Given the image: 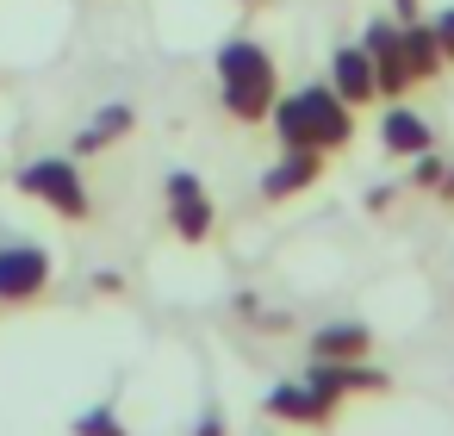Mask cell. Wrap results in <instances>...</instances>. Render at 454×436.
<instances>
[{
    "label": "cell",
    "mask_w": 454,
    "mask_h": 436,
    "mask_svg": "<svg viewBox=\"0 0 454 436\" xmlns=\"http://www.w3.org/2000/svg\"><path fill=\"white\" fill-rule=\"evenodd\" d=\"M429 32H435V44H442V57L454 63V7H442V13L429 20Z\"/></svg>",
    "instance_id": "obj_17"
},
{
    "label": "cell",
    "mask_w": 454,
    "mask_h": 436,
    "mask_svg": "<svg viewBox=\"0 0 454 436\" xmlns=\"http://www.w3.org/2000/svg\"><path fill=\"white\" fill-rule=\"evenodd\" d=\"M75 436H125V430L113 411H88V417H75Z\"/></svg>",
    "instance_id": "obj_15"
},
{
    "label": "cell",
    "mask_w": 454,
    "mask_h": 436,
    "mask_svg": "<svg viewBox=\"0 0 454 436\" xmlns=\"http://www.w3.org/2000/svg\"><path fill=\"white\" fill-rule=\"evenodd\" d=\"M131 131V107H106V113H94V125L82 131V150H100V144H113V138H125Z\"/></svg>",
    "instance_id": "obj_14"
},
{
    "label": "cell",
    "mask_w": 454,
    "mask_h": 436,
    "mask_svg": "<svg viewBox=\"0 0 454 436\" xmlns=\"http://www.w3.org/2000/svg\"><path fill=\"white\" fill-rule=\"evenodd\" d=\"M218 100H224V113L243 119V125H255V119L274 113V100H280V69H274V57H268L255 38L218 44Z\"/></svg>",
    "instance_id": "obj_2"
},
{
    "label": "cell",
    "mask_w": 454,
    "mask_h": 436,
    "mask_svg": "<svg viewBox=\"0 0 454 436\" xmlns=\"http://www.w3.org/2000/svg\"><path fill=\"white\" fill-rule=\"evenodd\" d=\"M442 200H454V169H442Z\"/></svg>",
    "instance_id": "obj_20"
},
{
    "label": "cell",
    "mask_w": 454,
    "mask_h": 436,
    "mask_svg": "<svg viewBox=\"0 0 454 436\" xmlns=\"http://www.w3.org/2000/svg\"><path fill=\"white\" fill-rule=\"evenodd\" d=\"M274 138L286 144V150H342L348 138H355V107L330 88V82H311V88H293V94H280L274 100Z\"/></svg>",
    "instance_id": "obj_1"
},
{
    "label": "cell",
    "mask_w": 454,
    "mask_h": 436,
    "mask_svg": "<svg viewBox=\"0 0 454 436\" xmlns=\"http://www.w3.org/2000/svg\"><path fill=\"white\" fill-rule=\"evenodd\" d=\"M243 7H255V0H243Z\"/></svg>",
    "instance_id": "obj_21"
},
{
    "label": "cell",
    "mask_w": 454,
    "mask_h": 436,
    "mask_svg": "<svg viewBox=\"0 0 454 436\" xmlns=\"http://www.w3.org/2000/svg\"><path fill=\"white\" fill-rule=\"evenodd\" d=\"M305 380H311L324 399H336V405H342L348 392H386V386H392L367 355H355V361H317V355H311V374H305Z\"/></svg>",
    "instance_id": "obj_7"
},
{
    "label": "cell",
    "mask_w": 454,
    "mask_h": 436,
    "mask_svg": "<svg viewBox=\"0 0 454 436\" xmlns=\"http://www.w3.org/2000/svg\"><path fill=\"white\" fill-rule=\"evenodd\" d=\"M51 287V250L38 243H7L0 250V305H26Z\"/></svg>",
    "instance_id": "obj_5"
},
{
    "label": "cell",
    "mask_w": 454,
    "mask_h": 436,
    "mask_svg": "<svg viewBox=\"0 0 454 436\" xmlns=\"http://www.w3.org/2000/svg\"><path fill=\"white\" fill-rule=\"evenodd\" d=\"M317 175H324V150H280V163L262 175V200H293L317 187Z\"/></svg>",
    "instance_id": "obj_10"
},
{
    "label": "cell",
    "mask_w": 454,
    "mask_h": 436,
    "mask_svg": "<svg viewBox=\"0 0 454 436\" xmlns=\"http://www.w3.org/2000/svg\"><path fill=\"white\" fill-rule=\"evenodd\" d=\"M392 13H398V26H404V20H423V13H417V0H392Z\"/></svg>",
    "instance_id": "obj_19"
},
{
    "label": "cell",
    "mask_w": 454,
    "mask_h": 436,
    "mask_svg": "<svg viewBox=\"0 0 454 436\" xmlns=\"http://www.w3.org/2000/svg\"><path fill=\"white\" fill-rule=\"evenodd\" d=\"M193 436H224V411H206V417H200V430H193Z\"/></svg>",
    "instance_id": "obj_18"
},
{
    "label": "cell",
    "mask_w": 454,
    "mask_h": 436,
    "mask_svg": "<svg viewBox=\"0 0 454 436\" xmlns=\"http://www.w3.org/2000/svg\"><path fill=\"white\" fill-rule=\"evenodd\" d=\"M262 411H268V417H280V424L317 430V424H330V417H336V399H324L311 380H286V386H274V392L262 399Z\"/></svg>",
    "instance_id": "obj_8"
},
{
    "label": "cell",
    "mask_w": 454,
    "mask_h": 436,
    "mask_svg": "<svg viewBox=\"0 0 454 436\" xmlns=\"http://www.w3.org/2000/svg\"><path fill=\"white\" fill-rule=\"evenodd\" d=\"M168 225H175L187 243H206V237H212V225H218V212H212L206 187H200L187 169H175V175H168Z\"/></svg>",
    "instance_id": "obj_6"
},
{
    "label": "cell",
    "mask_w": 454,
    "mask_h": 436,
    "mask_svg": "<svg viewBox=\"0 0 454 436\" xmlns=\"http://www.w3.org/2000/svg\"><path fill=\"white\" fill-rule=\"evenodd\" d=\"M361 51L373 57L380 100H398L404 88H417V82H411V63H404V32H398V20H367V32H361Z\"/></svg>",
    "instance_id": "obj_4"
},
{
    "label": "cell",
    "mask_w": 454,
    "mask_h": 436,
    "mask_svg": "<svg viewBox=\"0 0 454 436\" xmlns=\"http://www.w3.org/2000/svg\"><path fill=\"white\" fill-rule=\"evenodd\" d=\"M429 144H435V138H429V119L392 100V107H386V119H380V150H386V156H404V163H411V156H423Z\"/></svg>",
    "instance_id": "obj_11"
},
{
    "label": "cell",
    "mask_w": 454,
    "mask_h": 436,
    "mask_svg": "<svg viewBox=\"0 0 454 436\" xmlns=\"http://www.w3.org/2000/svg\"><path fill=\"white\" fill-rule=\"evenodd\" d=\"M330 88L361 113V107H373L380 100V75H373V57L361 51V44H336L330 51Z\"/></svg>",
    "instance_id": "obj_9"
},
{
    "label": "cell",
    "mask_w": 454,
    "mask_h": 436,
    "mask_svg": "<svg viewBox=\"0 0 454 436\" xmlns=\"http://www.w3.org/2000/svg\"><path fill=\"white\" fill-rule=\"evenodd\" d=\"M398 32H404V63H411V82H442L448 57H442V44H435L429 20H404Z\"/></svg>",
    "instance_id": "obj_13"
},
{
    "label": "cell",
    "mask_w": 454,
    "mask_h": 436,
    "mask_svg": "<svg viewBox=\"0 0 454 436\" xmlns=\"http://www.w3.org/2000/svg\"><path fill=\"white\" fill-rule=\"evenodd\" d=\"M367 349H373V330L355 324V318L317 324V337H311V355H317V361H355V355H367Z\"/></svg>",
    "instance_id": "obj_12"
},
{
    "label": "cell",
    "mask_w": 454,
    "mask_h": 436,
    "mask_svg": "<svg viewBox=\"0 0 454 436\" xmlns=\"http://www.w3.org/2000/svg\"><path fill=\"white\" fill-rule=\"evenodd\" d=\"M411 163H417V187H442V169H448V163H442L435 150H423V156H411Z\"/></svg>",
    "instance_id": "obj_16"
},
{
    "label": "cell",
    "mask_w": 454,
    "mask_h": 436,
    "mask_svg": "<svg viewBox=\"0 0 454 436\" xmlns=\"http://www.w3.org/2000/svg\"><path fill=\"white\" fill-rule=\"evenodd\" d=\"M20 194L44 200V206H51V212H63V218H88L82 169H75V163H63V156H38V163H26V169H20Z\"/></svg>",
    "instance_id": "obj_3"
}]
</instances>
